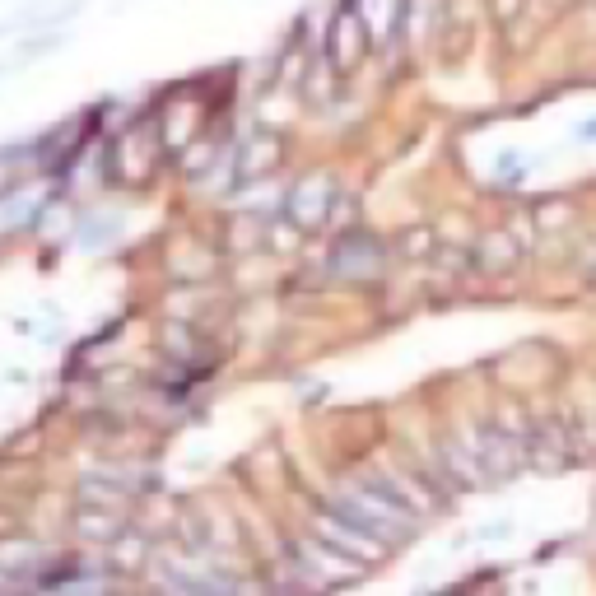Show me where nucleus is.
<instances>
[{"mask_svg":"<svg viewBox=\"0 0 596 596\" xmlns=\"http://www.w3.org/2000/svg\"><path fill=\"white\" fill-rule=\"evenodd\" d=\"M368 19L359 5H340L336 14H331V33H326V56H331V70L336 75H354V70L364 66L368 56Z\"/></svg>","mask_w":596,"mask_h":596,"instance_id":"1","label":"nucleus"},{"mask_svg":"<svg viewBox=\"0 0 596 596\" xmlns=\"http://www.w3.org/2000/svg\"><path fill=\"white\" fill-rule=\"evenodd\" d=\"M326 205H331V187H326L322 177H312V182H303V187L289 196V210H294V219L303 224V229H312L317 219L326 215Z\"/></svg>","mask_w":596,"mask_h":596,"instance_id":"2","label":"nucleus"},{"mask_svg":"<svg viewBox=\"0 0 596 596\" xmlns=\"http://www.w3.org/2000/svg\"><path fill=\"white\" fill-rule=\"evenodd\" d=\"M280 159V140L275 136H252L247 140V149H243V173H257V168H271V163Z\"/></svg>","mask_w":596,"mask_h":596,"instance_id":"3","label":"nucleus"},{"mask_svg":"<svg viewBox=\"0 0 596 596\" xmlns=\"http://www.w3.org/2000/svg\"><path fill=\"white\" fill-rule=\"evenodd\" d=\"M522 5H527V0H489V10H494V19H499L503 28L517 24V14H522Z\"/></svg>","mask_w":596,"mask_h":596,"instance_id":"4","label":"nucleus"}]
</instances>
